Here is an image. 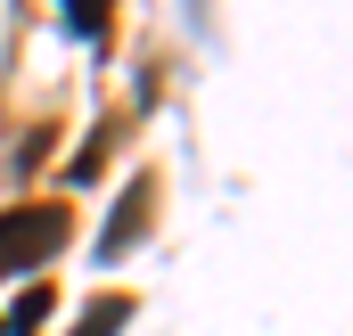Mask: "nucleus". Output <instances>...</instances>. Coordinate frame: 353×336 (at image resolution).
Masks as SVG:
<instances>
[{
    "label": "nucleus",
    "instance_id": "nucleus-5",
    "mask_svg": "<svg viewBox=\"0 0 353 336\" xmlns=\"http://www.w3.org/2000/svg\"><path fill=\"white\" fill-rule=\"evenodd\" d=\"M107 17H115V0H66V25L83 41H107Z\"/></svg>",
    "mask_w": 353,
    "mask_h": 336
},
{
    "label": "nucleus",
    "instance_id": "nucleus-1",
    "mask_svg": "<svg viewBox=\"0 0 353 336\" xmlns=\"http://www.w3.org/2000/svg\"><path fill=\"white\" fill-rule=\"evenodd\" d=\"M66 230H74V222H66V205H8V213H0V279L58 262Z\"/></svg>",
    "mask_w": 353,
    "mask_h": 336
},
{
    "label": "nucleus",
    "instance_id": "nucleus-4",
    "mask_svg": "<svg viewBox=\"0 0 353 336\" xmlns=\"http://www.w3.org/2000/svg\"><path fill=\"white\" fill-rule=\"evenodd\" d=\"M123 320H132V295H99V304L83 312V328H74V336H115Z\"/></svg>",
    "mask_w": 353,
    "mask_h": 336
},
{
    "label": "nucleus",
    "instance_id": "nucleus-2",
    "mask_svg": "<svg viewBox=\"0 0 353 336\" xmlns=\"http://www.w3.org/2000/svg\"><path fill=\"white\" fill-rule=\"evenodd\" d=\"M148 222H157V180L140 172V180H123V197H115V213H107V230H99V262H115Z\"/></svg>",
    "mask_w": 353,
    "mask_h": 336
},
{
    "label": "nucleus",
    "instance_id": "nucleus-3",
    "mask_svg": "<svg viewBox=\"0 0 353 336\" xmlns=\"http://www.w3.org/2000/svg\"><path fill=\"white\" fill-rule=\"evenodd\" d=\"M50 312H58V295H50V287H41V279H33V287H25V295H17V312H8V320H0V336H41V320H50Z\"/></svg>",
    "mask_w": 353,
    "mask_h": 336
}]
</instances>
